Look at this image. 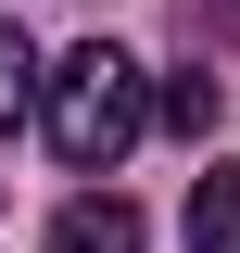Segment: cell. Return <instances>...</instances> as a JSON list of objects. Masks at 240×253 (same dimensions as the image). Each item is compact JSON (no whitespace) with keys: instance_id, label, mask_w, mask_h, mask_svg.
<instances>
[{"instance_id":"1","label":"cell","mask_w":240,"mask_h":253,"mask_svg":"<svg viewBox=\"0 0 240 253\" xmlns=\"http://www.w3.org/2000/svg\"><path fill=\"white\" fill-rule=\"evenodd\" d=\"M164 114V101H152V63L139 51H114V38H76V51L51 63V89H38V126H51V152L63 165H126L139 152V126Z\"/></svg>"},{"instance_id":"5","label":"cell","mask_w":240,"mask_h":253,"mask_svg":"<svg viewBox=\"0 0 240 253\" xmlns=\"http://www.w3.org/2000/svg\"><path fill=\"white\" fill-rule=\"evenodd\" d=\"M215 101H228L215 76H177V89H164V126H190V139H202V126H215Z\"/></svg>"},{"instance_id":"3","label":"cell","mask_w":240,"mask_h":253,"mask_svg":"<svg viewBox=\"0 0 240 253\" xmlns=\"http://www.w3.org/2000/svg\"><path fill=\"white\" fill-rule=\"evenodd\" d=\"M190 253H240V165H202V190H190Z\"/></svg>"},{"instance_id":"4","label":"cell","mask_w":240,"mask_h":253,"mask_svg":"<svg viewBox=\"0 0 240 253\" xmlns=\"http://www.w3.org/2000/svg\"><path fill=\"white\" fill-rule=\"evenodd\" d=\"M38 89H51V76H38V38H26V26H13V13H0V126L26 114V101H38Z\"/></svg>"},{"instance_id":"2","label":"cell","mask_w":240,"mask_h":253,"mask_svg":"<svg viewBox=\"0 0 240 253\" xmlns=\"http://www.w3.org/2000/svg\"><path fill=\"white\" fill-rule=\"evenodd\" d=\"M51 253H139V203H126V190L63 203V215H51Z\"/></svg>"}]
</instances>
